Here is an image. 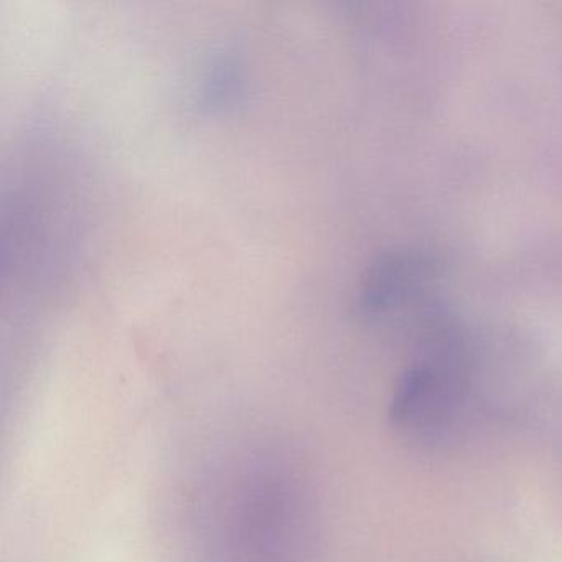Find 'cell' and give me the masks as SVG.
I'll return each mask as SVG.
<instances>
[{
    "label": "cell",
    "instance_id": "6da1fadb",
    "mask_svg": "<svg viewBox=\"0 0 562 562\" xmlns=\"http://www.w3.org/2000/svg\"><path fill=\"white\" fill-rule=\"evenodd\" d=\"M437 265L420 251H387L378 256L361 279L358 312L381 318L423 297L436 281Z\"/></svg>",
    "mask_w": 562,
    "mask_h": 562
}]
</instances>
